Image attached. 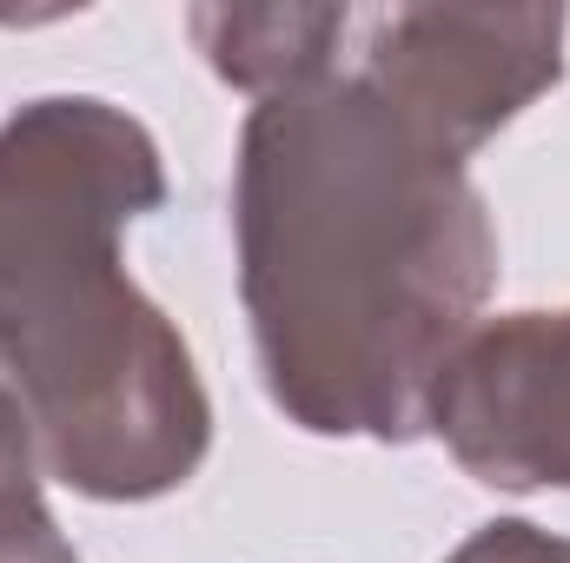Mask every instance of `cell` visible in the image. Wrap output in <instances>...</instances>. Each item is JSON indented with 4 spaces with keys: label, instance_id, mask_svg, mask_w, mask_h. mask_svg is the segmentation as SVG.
Here are the masks:
<instances>
[{
    "label": "cell",
    "instance_id": "1",
    "mask_svg": "<svg viewBox=\"0 0 570 563\" xmlns=\"http://www.w3.org/2000/svg\"><path fill=\"white\" fill-rule=\"evenodd\" d=\"M233 239L259 378L285 424L412 444L438 365L498 285V226L464 159L358 73L305 80L239 127Z\"/></svg>",
    "mask_w": 570,
    "mask_h": 563
},
{
    "label": "cell",
    "instance_id": "2",
    "mask_svg": "<svg viewBox=\"0 0 570 563\" xmlns=\"http://www.w3.org/2000/svg\"><path fill=\"white\" fill-rule=\"evenodd\" d=\"M166 206L159 140L114 100L47 93L0 120V372L47 477L94 504L179 491L213 398L120 239Z\"/></svg>",
    "mask_w": 570,
    "mask_h": 563
},
{
    "label": "cell",
    "instance_id": "3",
    "mask_svg": "<svg viewBox=\"0 0 570 563\" xmlns=\"http://www.w3.org/2000/svg\"><path fill=\"white\" fill-rule=\"evenodd\" d=\"M564 7H392L365 27L358 80L438 152L471 159L564 80Z\"/></svg>",
    "mask_w": 570,
    "mask_h": 563
},
{
    "label": "cell",
    "instance_id": "4",
    "mask_svg": "<svg viewBox=\"0 0 570 563\" xmlns=\"http://www.w3.org/2000/svg\"><path fill=\"white\" fill-rule=\"evenodd\" d=\"M425 431L484 491H570V305L478 318L431 378Z\"/></svg>",
    "mask_w": 570,
    "mask_h": 563
},
{
    "label": "cell",
    "instance_id": "5",
    "mask_svg": "<svg viewBox=\"0 0 570 563\" xmlns=\"http://www.w3.org/2000/svg\"><path fill=\"white\" fill-rule=\"evenodd\" d=\"M345 27H352V7H298V0H285V7H193L186 13V33L206 53V67L253 100L325 80Z\"/></svg>",
    "mask_w": 570,
    "mask_h": 563
},
{
    "label": "cell",
    "instance_id": "6",
    "mask_svg": "<svg viewBox=\"0 0 570 563\" xmlns=\"http://www.w3.org/2000/svg\"><path fill=\"white\" fill-rule=\"evenodd\" d=\"M0 563H80L73 544L60 537L33 471L0 477Z\"/></svg>",
    "mask_w": 570,
    "mask_h": 563
},
{
    "label": "cell",
    "instance_id": "7",
    "mask_svg": "<svg viewBox=\"0 0 570 563\" xmlns=\"http://www.w3.org/2000/svg\"><path fill=\"white\" fill-rule=\"evenodd\" d=\"M444 563H570V537H551L524 517H498V524H478Z\"/></svg>",
    "mask_w": 570,
    "mask_h": 563
},
{
    "label": "cell",
    "instance_id": "8",
    "mask_svg": "<svg viewBox=\"0 0 570 563\" xmlns=\"http://www.w3.org/2000/svg\"><path fill=\"white\" fill-rule=\"evenodd\" d=\"M13 471H40V457H33V424L20 412V392L0 372V477H13Z\"/></svg>",
    "mask_w": 570,
    "mask_h": 563
}]
</instances>
